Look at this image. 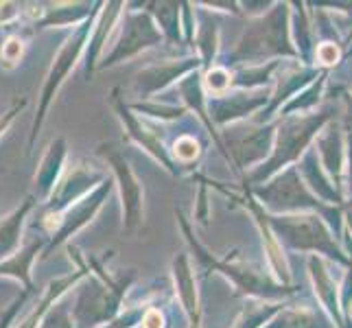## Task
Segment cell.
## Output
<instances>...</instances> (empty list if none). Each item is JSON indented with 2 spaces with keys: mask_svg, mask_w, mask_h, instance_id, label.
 Masks as SVG:
<instances>
[{
  "mask_svg": "<svg viewBox=\"0 0 352 328\" xmlns=\"http://www.w3.org/2000/svg\"><path fill=\"white\" fill-rule=\"evenodd\" d=\"M103 3H44V18L31 35L44 29H77L83 22L99 14Z\"/></svg>",
  "mask_w": 352,
  "mask_h": 328,
  "instance_id": "obj_20",
  "label": "cell"
},
{
  "mask_svg": "<svg viewBox=\"0 0 352 328\" xmlns=\"http://www.w3.org/2000/svg\"><path fill=\"white\" fill-rule=\"evenodd\" d=\"M265 328H331L329 320H324L309 307L283 309Z\"/></svg>",
  "mask_w": 352,
  "mask_h": 328,
  "instance_id": "obj_25",
  "label": "cell"
},
{
  "mask_svg": "<svg viewBox=\"0 0 352 328\" xmlns=\"http://www.w3.org/2000/svg\"><path fill=\"white\" fill-rule=\"evenodd\" d=\"M66 160H68V142L66 138H55L48 142V147L40 160L38 171L33 175V186L38 190L35 199L38 201H48V197L53 195V190L57 188L59 179L66 173Z\"/></svg>",
  "mask_w": 352,
  "mask_h": 328,
  "instance_id": "obj_17",
  "label": "cell"
},
{
  "mask_svg": "<svg viewBox=\"0 0 352 328\" xmlns=\"http://www.w3.org/2000/svg\"><path fill=\"white\" fill-rule=\"evenodd\" d=\"M88 276H90V272L86 270V267L77 265V270L72 272V274L53 278V281L46 285L44 294L40 296L38 305L33 307V311H31L18 326H14V328H40L46 315L51 313V311L59 305V302H62V298L68 294V291H70V289H75V287H79L83 281H86Z\"/></svg>",
  "mask_w": 352,
  "mask_h": 328,
  "instance_id": "obj_18",
  "label": "cell"
},
{
  "mask_svg": "<svg viewBox=\"0 0 352 328\" xmlns=\"http://www.w3.org/2000/svg\"><path fill=\"white\" fill-rule=\"evenodd\" d=\"M31 298V294H27V291H22L20 296H16V300L11 302V305L0 313V328H14V322L18 318L20 309L24 307V302H27Z\"/></svg>",
  "mask_w": 352,
  "mask_h": 328,
  "instance_id": "obj_35",
  "label": "cell"
},
{
  "mask_svg": "<svg viewBox=\"0 0 352 328\" xmlns=\"http://www.w3.org/2000/svg\"><path fill=\"white\" fill-rule=\"evenodd\" d=\"M177 219H179L182 230H184V234H186V241L190 243V248L195 250L197 261L208 272H221L228 278V281H232V285L241 291V294H245V296H258L265 302H270L274 298H285L287 294H291V291H294V289H287L280 283H272L270 278H263L256 270H250V267L243 265V263H230V259L217 261L208 250H204L199 243L195 241V237H192V232H190V226L186 221V217L182 215V212H177Z\"/></svg>",
  "mask_w": 352,
  "mask_h": 328,
  "instance_id": "obj_7",
  "label": "cell"
},
{
  "mask_svg": "<svg viewBox=\"0 0 352 328\" xmlns=\"http://www.w3.org/2000/svg\"><path fill=\"white\" fill-rule=\"evenodd\" d=\"M147 9L157 22V27H162V35H166L171 42H177L179 35V5L177 3H149Z\"/></svg>",
  "mask_w": 352,
  "mask_h": 328,
  "instance_id": "obj_27",
  "label": "cell"
},
{
  "mask_svg": "<svg viewBox=\"0 0 352 328\" xmlns=\"http://www.w3.org/2000/svg\"><path fill=\"white\" fill-rule=\"evenodd\" d=\"M29 105V99L27 96H20V99H16L14 103L9 105V109H5L3 114H0V138L5 136V133L9 131V127L14 125V120L18 118V114L24 112V107Z\"/></svg>",
  "mask_w": 352,
  "mask_h": 328,
  "instance_id": "obj_34",
  "label": "cell"
},
{
  "mask_svg": "<svg viewBox=\"0 0 352 328\" xmlns=\"http://www.w3.org/2000/svg\"><path fill=\"white\" fill-rule=\"evenodd\" d=\"M27 33L20 31H9L3 42H0V66L5 70H14L22 64L24 55H27Z\"/></svg>",
  "mask_w": 352,
  "mask_h": 328,
  "instance_id": "obj_26",
  "label": "cell"
},
{
  "mask_svg": "<svg viewBox=\"0 0 352 328\" xmlns=\"http://www.w3.org/2000/svg\"><path fill=\"white\" fill-rule=\"evenodd\" d=\"M114 184L110 179H105L99 188H94L88 197H83L81 201H77L75 206H70V208L59 217V223L55 228V232L48 237V243H46V250H44V256H51V254L62 248V245H68L70 239L75 237L77 232H81L83 228L88 223H92V219L99 215V210L103 208V204L110 197Z\"/></svg>",
  "mask_w": 352,
  "mask_h": 328,
  "instance_id": "obj_12",
  "label": "cell"
},
{
  "mask_svg": "<svg viewBox=\"0 0 352 328\" xmlns=\"http://www.w3.org/2000/svg\"><path fill=\"white\" fill-rule=\"evenodd\" d=\"M329 120H331V112L309 114V116H294V114L285 116V120H280V127H278L272 155L250 175V182H263L267 177H272L276 171H280L283 166L289 168L291 162H296L307 151L311 140L318 136V131Z\"/></svg>",
  "mask_w": 352,
  "mask_h": 328,
  "instance_id": "obj_4",
  "label": "cell"
},
{
  "mask_svg": "<svg viewBox=\"0 0 352 328\" xmlns=\"http://www.w3.org/2000/svg\"><path fill=\"white\" fill-rule=\"evenodd\" d=\"M96 155L110 166V171L114 175V182L118 186L120 195V206H123V230L129 234H136L142 228L144 221V188L142 182L133 173L131 164L127 162V157L123 149L116 142L107 140L96 144Z\"/></svg>",
  "mask_w": 352,
  "mask_h": 328,
  "instance_id": "obj_8",
  "label": "cell"
},
{
  "mask_svg": "<svg viewBox=\"0 0 352 328\" xmlns=\"http://www.w3.org/2000/svg\"><path fill=\"white\" fill-rule=\"evenodd\" d=\"M309 272L313 278V287L315 294H318L320 302L324 305V309L331 313V318L337 322L339 328H344V318H342V309H339V296H337V285L331 278V274L326 272V267L322 265V261L318 256L309 259Z\"/></svg>",
  "mask_w": 352,
  "mask_h": 328,
  "instance_id": "obj_24",
  "label": "cell"
},
{
  "mask_svg": "<svg viewBox=\"0 0 352 328\" xmlns=\"http://www.w3.org/2000/svg\"><path fill=\"white\" fill-rule=\"evenodd\" d=\"M267 101H272V92L265 88L212 96V101L208 103L210 123H219V125L234 123V120H239L243 116L258 112L263 105H267Z\"/></svg>",
  "mask_w": 352,
  "mask_h": 328,
  "instance_id": "obj_15",
  "label": "cell"
},
{
  "mask_svg": "<svg viewBox=\"0 0 352 328\" xmlns=\"http://www.w3.org/2000/svg\"><path fill=\"white\" fill-rule=\"evenodd\" d=\"M99 14H101V11H99ZM99 14H94L90 20L83 22L81 27L72 29L70 35L64 40V44L59 46V51L55 53L53 64H51V68H48V72H46L40 96H38V109H35V116H33V123H31L27 153L33 151L35 140H38V136L42 133V127H44L46 116H48V109H51L55 96L59 94L62 86L68 81V77L72 75V70L77 68V64L81 62V57L86 55V48H88V42H90L94 22H96V18H99Z\"/></svg>",
  "mask_w": 352,
  "mask_h": 328,
  "instance_id": "obj_3",
  "label": "cell"
},
{
  "mask_svg": "<svg viewBox=\"0 0 352 328\" xmlns=\"http://www.w3.org/2000/svg\"><path fill=\"white\" fill-rule=\"evenodd\" d=\"M348 313H350V320H352V302H350V307H348Z\"/></svg>",
  "mask_w": 352,
  "mask_h": 328,
  "instance_id": "obj_39",
  "label": "cell"
},
{
  "mask_svg": "<svg viewBox=\"0 0 352 328\" xmlns=\"http://www.w3.org/2000/svg\"><path fill=\"white\" fill-rule=\"evenodd\" d=\"M140 328H166V318H164V311L157 309V307H149L142 315V322Z\"/></svg>",
  "mask_w": 352,
  "mask_h": 328,
  "instance_id": "obj_37",
  "label": "cell"
},
{
  "mask_svg": "<svg viewBox=\"0 0 352 328\" xmlns=\"http://www.w3.org/2000/svg\"><path fill=\"white\" fill-rule=\"evenodd\" d=\"M199 155H201L199 142L192 136H179L173 142V162L175 164L177 162L179 164H190V162H195Z\"/></svg>",
  "mask_w": 352,
  "mask_h": 328,
  "instance_id": "obj_30",
  "label": "cell"
},
{
  "mask_svg": "<svg viewBox=\"0 0 352 328\" xmlns=\"http://www.w3.org/2000/svg\"><path fill=\"white\" fill-rule=\"evenodd\" d=\"M35 206H38L35 195H27L20 206H16L5 217H0V263L11 259L22 248L24 226H27V219L35 210Z\"/></svg>",
  "mask_w": 352,
  "mask_h": 328,
  "instance_id": "obj_22",
  "label": "cell"
},
{
  "mask_svg": "<svg viewBox=\"0 0 352 328\" xmlns=\"http://www.w3.org/2000/svg\"><path fill=\"white\" fill-rule=\"evenodd\" d=\"M265 221L272 228V232L276 234L278 241H285L287 245L294 250L302 252H320L326 256L335 259L342 265H350L348 256L339 250L335 239L331 237L329 228L324 226L322 217H300V215H267L265 212Z\"/></svg>",
  "mask_w": 352,
  "mask_h": 328,
  "instance_id": "obj_6",
  "label": "cell"
},
{
  "mask_svg": "<svg viewBox=\"0 0 352 328\" xmlns=\"http://www.w3.org/2000/svg\"><path fill=\"white\" fill-rule=\"evenodd\" d=\"M204 81L214 96H221L232 88V72L223 66H212V68H208V72H206Z\"/></svg>",
  "mask_w": 352,
  "mask_h": 328,
  "instance_id": "obj_31",
  "label": "cell"
},
{
  "mask_svg": "<svg viewBox=\"0 0 352 328\" xmlns=\"http://www.w3.org/2000/svg\"><path fill=\"white\" fill-rule=\"evenodd\" d=\"M162 29L157 27V22L149 11H131L125 9L123 18L118 24V33L112 40V48L101 59L99 70L114 68L118 64L127 62V59L136 57L138 53L153 48L162 42Z\"/></svg>",
  "mask_w": 352,
  "mask_h": 328,
  "instance_id": "obj_9",
  "label": "cell"
},
{
  "mask_svg": "<svg viewBox=\"0 0 352 328\" xmlns=\"http://www.w3.org/2000/svg\"><path fill=\"white\" fill-rule=\"evenodd\" d=\"M318 155L324 166V171L331 175V182L337 184V190L342 193V173H344V138L339 129H329L322 133L318 140Z\"/></svg>",
  "mask_w": 352,
  "mask_h": 328,
  "instance_id": "obj_23",
  "label": "cell"
},
{
  "mask_svg": "<svg viewBox=\"0 0 352 328\" xmlns=\"http://www.w3.org/2000/svg\"><path fill=\"white\" fill-rule=\"evenodd\" d=\"M283 309H285L283 305H272V302L252 305L243 311V315L236 320L234 328H261L263 324H270Z\"/></svg>",
  "mask_w": 352,
  "mask_h": 328,
  "instance_id": "obj_28",
  "label": "cell"
},
{
  "mask_svg": "<svg viewBox=\"0 0 352 328\" xmlns=\"http://www.w3.org/2000/svg\"><path fill=\"white\" fill-rule=\"evenodd\" d=\"M22 11H24V3H11V0L0 3V27L11 29L14 24H18L22 20Z\"/></svg>",
  "mask_w": 352,
  "mask_h": 328,
  "instance_id": "obj_33",
  "label": "cell"
},
{
  "mask_svg": "<svg viewBox=\"0 0 352 328\" xmlns=\"http://www.w3.org/2000/svg\"><path fill=\"white\" fill-rule=\"evenodd\" d=\"M339 57H342V48H339V44L322 42L318 48H315V59L324 66H335L339 62Z\"/></svg>",
  "mask_w": 352,
  "mask_h": 328,
  "instance_id": "obj_36",
  "label": "cell"
},
{
  "mask_svg": "<svg viewBox=\"0 0 352 328\" xmlns=\"http://www.w3.org/2000/svg\"><path fill=\"white\" fill-rule=\"evenodd\" d=\"M48 237H29L24 239L22 248L14 254L11 259L0 263V278H11L16 281L22 291L27 294H35V283H33V265L38 261V256H44Z\"/></svg>",
  "mask_w": 352,
  "mask_h": 328,
  "instance_id": "obj_16",
  "label": "cell"
},
{
  "mask_svg": "<svg viewBox=\"0 0 352 328\" xmlns=\"http://www.w3.org/2000/svg\"><path fill=\"white\" fill-rule=\"evenodd\" d=\"M217 42H219V31H217V24L208 16H201L197 46H199V59H201L204 66L212 64L214 53H217Z\"/></svg>",
  "mask_w": 352,
  "mask_h": 328,
  "instance_id": "obj_29",
  "label": "cell"
},
{
  "mask_svg": "<svg viewBox=\"0 0 352 328\" xmlns=\"http://www.w3.org/2000/svg\"><path fill=\"white\" fill-rule=\"evenodd\" d=\"M173 272V285H175V296L179 300L182 309H184L188 318V328H201V309H199V294L195 285V272L188 254H177L171 263Z\"/></svg>",
  "mask_w": 352,
  "mask_h": 328,
  "instance_id": "obj_19",
  "label": "cell"
},
{
  "mask_svg": "<svg viewBox=\"0 0 352 328\" xmlns=\"http://www.w3.org/2000/svg\"><path fill=\"white\" fill-rule=\"evenodd\" d=\"M348 118H350V123H352V103H350V107H348Z\"/></svg>",
  "mask_w": 352,
  "mask_h": 328,
  "instance_id": "obj_38",
  "label": "cell"
},
{
  "mask_svg": "<svg viewBox=\"0 0 352 328\" xmlns=\"http://www.w3.org/2000/svg\"><path fill=\"white\" fill-rule=\"evenodd\" d=\"M252 195H256L267 208H272L276 212H291V210H320L326 215V204L320 201L313 193L305 186V182L300 179V168L289 166L285 173L278 175L272 184L267 186H254Z\"/></svg>",
  "mask_w": 352,
  "mask_h": 328,
  "instance_id": "obj_10",
  "label": "cell"
},
{
  "mask_svg": "<svg viewBox=\"0 0 352 328\" xmlns=\"http://www.w3.org/2000/svg\"><path fill=\"white\" fill-rule=\"evenodd\" d=\"M40 328H77L75 320H72V309L64 305V302H59V305L44 318Z\"/></svg>",
  "mask_w": 352,
  "mask_h": 328,
  "instance_id": "obj_32",
  "label": "cell"
},
{
  "mask_svg": "<svg viewBox=\"0 0 352 328\" xmlns=\"http://www.w3.org/2000/svg\"><path fill=\"white\" fill-rule=\"evenodd\" d=\"M110 105L114 109V114L120 118V123H123L125 127V136L127 140H131L133 144H138L140 149L147 151L155 162H160L168 173H173L177 175V164L173 162V157L171 153H168V149L164 147V142L162 138L157 136V133L147 127L142 123V120L136 116V112L131 109V105L125 101V96H123V90L120 88H114L110 92Z\"/></svg>",
  "mask_w": 352,
  "mask_h": 328,
  "instance_id": "obj_11",
  "label": "cell"
},
{
  "mask_svg": "<svg viewBox=\"0 0 352 328\" xmlns=\"http://www.w3.org/2000/svg\"><path fill=\"white\" fill-rule=\"evenodd\" d=\"M199 66H201L199 57H188V59H179V62L173 59V62L142 68L140 72H136V77H133L131 90L138 99H149V96L157 94L166 86H171V83L177 81L179 77L190 75V72L197 70Z\"/></svg>",
  "mask_w": 352,
  "mask_h": 328,
  "instance_id": "obj_14",
  "label": "cell"
},
{
  "mask_svg": "<svg viewBox=\"0 0 352 328\" xmlns=\"http://www.w3.org/2000/svg\"><path fill=\"white\" fill-rule=\"evenodd\" d=\"M123 3H103L99 18L94 22V29L90 35V42L86 48V77L90 79L92 72L99 68L101 59L105 57V44L110 40L114 27H118V18L123 16Z\"/></svg>",
  "mask_w": 352,
  "mask_h": 328,
  "instance_id": "obj_21",
  "label": "cell"
},
{
  "mask_svg": "<svg viewBox=\"0 0 352 328\" xmlns=\"http://www.w3.org/2000/svg\"><path fill=\"white\" fill-rule=\"evenodd\" d=\"M228 140L230 151V162L234 168H248L265 160L270 149L274 151V127L272 125H243V127H230L223 131Z\"/></svg>",
  "mask_w": 352,
  "mask_h": 328,
  "instance_id": "obj_13",
  "label": "cell"
},
{
  "mask_svg": "<svg viewBox=\"0 0 352 328\" xmlns=\"http://www.w3.org/2000/svg\"><path fill=\"white\" fill-rule=\"evenodd\" d=\"M270 57H300L289 35V5H276L267 16L252 20L228 59L263 64Z\"/></svg>",
  "mask_w": 352,
  "mask_h": 328,
  "instance_id": "obj_2",
  "label": "cell"
},
{
  "mask_svg": "<svg viewBox=\"0 0 352 328\" xmlns=\"http://www.w3.org/2000/svg\"><path fill=\"white\" fill-rule=\"evenodd\" d=\"M107 175L101 168L92 166L88 160H77L70 166H66L64 177L59 179L57 188L53 190V195L48 197V201L42 204L38 226L42 230L44 237H51L55 232V228L59 223V217H62L70 206H75L83 197H88L94 188H99Z\"/></svg>",
  "mask_w": 352,
  "mask_h": 328,
  "instance_id": "obj_5",
  "label": "cell"
},
{
  "mask_svg": "<svg viewBox=\"0 0 352 328\" xmlns=\"http://www.w3.org/2000/svg\"><path fill=\"white\" fill-rule=\"evenodd\" d=\"M66 252L75 265L86 267L90 276L77 289V300L72 305V320L77 328H101L110 324L116 315L123 311V300L127 291L136 283V270H127L123 274H110L105 263L112 259V252L107 256L81 252L77 245L68 243Z\"/></svg>",
  "mask_w": 352,
  "mask_h": 328,
  "instance_id": "obj_1",
  "label": "cell"
}]
</instances>
